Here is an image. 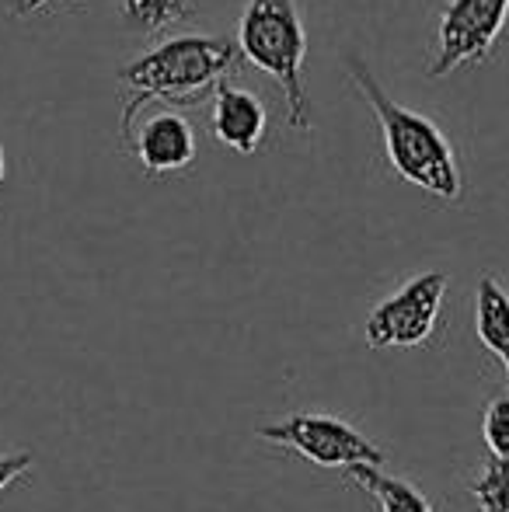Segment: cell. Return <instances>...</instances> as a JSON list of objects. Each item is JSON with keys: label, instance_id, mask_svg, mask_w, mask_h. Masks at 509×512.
<instances>
[{"label": "cell", "instance_id": "6da1fadb", "mask_svg": "<svg viewBox=\"0 0 509 512\" xmlns=\"http://www.w3.org/2000/svg\"><path fill=\"white\" fill-rule=\"evenodd\" d=\"M238 60V42L220 39V35H175L150 53L129 60L116 74L119 84L129 91L119 136L129 143L136 115L150 102L192 105L203 95H213V88L238 70Z\"/></svg>", "mask_w": 509, "mask_h": 512}, {"label": "cell", "instance_id": "7a4b0ae2", "mask_svg": "<svg viewBox=\"0 0 509 512\" xmlns=\"http://www.w3.org/2000/svg\"><path fill=\"white\" fill-rule=\"evenodd\" d=\"M349 77H353L356 91L381 122L384 150L394 175L405 178L408 185H419L422 192L443 199V203H457L464 185L454 143L447 140V133L429 115L394 102L360 56H349Z\"/></svg>", "mask_w": 509, "mask_h": 512}, {"label": "cell", "instance_id": "3957f363", "mask_svg": "<svg viewBox=\"0 0 509 512\" xmlns=\"http://www.w3.org/2000/svg\"><path fill=\"white\" fill-rule=\"evenodd\" d=\"M241 60L262 70L279 88L286 122L300 133L311 129V98L304 84L307 32L297 0H248L238 18Z\"/></svg>", "mask_w": 509, "mask_h": 512}, {"label": "cell", "instance_id": "277c9868", "mask_svg": "<svg viewBox=\"0 0 509 512\" xmlns=\"http://www.w3.org/2000/svg\"><path fill=\"white\" fill-rule=\"evenodd\" d=\"M258 436L272 446L304 457L307 464H318L325 471H353L360 464L381 467L384 450L360 432L356 425H349L339 415H325V411H297L286 415L279 422H269L258 429Z\"/></svg>", "mask_w": 509, "mask_h": 512}, {"label": "cell", "instance_id": "5b68a950", "mask_svg": "<svg viewBox=\"0 0 509 512\" xmlns=\"http://www.w3.org/2000/svg\"><path fill=\"white\" fill-rule=\"evenodd\" d=\"M447 283V272H422L398 286L391 297H384L367 314V328H363L370 349H415L429 342L440 321Z\"/></svg>", "mask_w": 509, "mask_h": 512}, {"label": "cell", "instance_id": "8992f818", "mask_svg": "<svg viewBox=\"0 0 509 512\" xmlns=\"http://www.w3.org/2000/svg\"><path fill=\"white\" fill-rule=\"evenodd\" d=\"M509 18V0H450L436 25V56L426 77H447L464 63H489Z\"/></svg>", "mask_w": 509, "mask_h": 512}, {"label": "cell", "instance_id": "52a82bcc", "mask_svg": "<svg viewBox=\"0 0 509 512\" xmlns=\"http://www.w3.org/2000/svg\"><path fill=\"white\" fill-rule=\"evenodd\" d=\"M129 147L143 175L168 178L196 161V129L178 108H161L140 122V129L129 136Z\"/></svg>", "mask_w": 509, "mask_h": 512}, {"label": "cell", "instance_id": "ba28073f", "mask_svg": "<svg viewBox=\"0 0 509 512\" xmlns=\"http://www.w3.org/2000/svg\"><path fill=\"white\" fill-rule=\"evenodd\" d=\"M265 129H269V115H265L262 98L227 81H220L213 88V108H210L213 140L224 143L234 154L248 157L262 147Z\"/></svg>", "mask_w": 509, "mask_h": 512}, {"label": "cell", "instance_id": "9c48e42d", "mask_svg": "<svg viewBox=\"0 0 509 512\" xmlns=\"http://www.w3.org/2000/svg\"><path fill=\"white\" fill-rule=\"evenodd\" d=\"M475 335L499 359L509 384V290L496 276H482L475 290Z\"/></svg>", "mask_w": 509, "mask_h": 512}, {"label": "cell", "instance_id": "30bf717a", "mask_svg": "<svg viewBox=\"0 0 509 512\" xmlns=\"http://www.w3.org/2000/svg\"><path fill=\"white\" fill-rule=\"evenodd\" d=\"M346 474L377 502V512H436L433 502H429L408 478L384 474L381 467H370V464H360Z\"/></svg>", "mask_w": 509, "mask_h": 512}, {"label": "cell", "instance_id": "8fae6325", "mask_svg": "<svg viewBox=\"0 0 509 512\" xmlns=\"http://www.w3.org/2000/svg\"><path fill=\"white\" fill-rule=\"evenodd\" d=\"M196 14L192 0H123L126 25L140 32H164L171 25H182Z\"/></svg>", "mask_w": 509, "mask_h": 512}, {"label": "cell", "instance_id": "7c38bea8", "mask_svg": "<svg viewBox=\"0 0 509 512\" xmlns=\"http://www.w3.org/2000/svg\"><path fill=\"white\" fill-rule=\"evenodd\" d=\"M471 499L478 512H509V457H489L471 478Z\"/></svg>", "mask_w": 509, "mask_h": 512}, {"label": "cell", "instance_id": "4fadbf2b", "mask_svg": "<svg viewBox=\"0 0 509 512\" xmlns=\"http://www.w3.org/2000/svg\"><path fill=\"white\" fill-rule=\"evenodd\" d=\"M482 439L489 457H509V398L499 394L485 405L482 415Z\"/></svg>", "mask_w": 509, "mask_h": 512}, {"label": "cell", "instance_id": "5bb4252c", "mask_svg": "<svg viewBox=\"0 0 509 512\" xmlns=\"http://www.w3.org/2000/svg\"><path fill=\"white\" fill-rule=\"evenodd\" d=\"M32 471V453H0V495Z\"/></svg>", "mask_w": 509, "mask_h": 512}, {"label": "cell", "instance_id": "9a60e30c", "mask_svg": "<svg viewBox=\"0 0 509 512\" xmlns=\"http://www.w3.org/2000/svg\"><path fill=\"white\" fill-rule=\"evenodd\" d=\"M53 4H70V0H11V14L14 18H32V14L46 11Z\"/></svg>", "mask_w": 509, "mask_h": 512}, {"label": "cell", "instance_id": "2e32d148", "mask_svg": "<svg viewBox=\"0 0 509 512\" xmlns=\"http://www.w3.org/2000/svg\"><path fill=\"white\" fill-rule=\"evenodd\" d=\"M4 168H7V161H4V147H0V182H4Z\"/></svg>", "mask_w": 509, "mask_h": 512}]
</instances>
